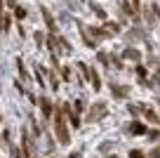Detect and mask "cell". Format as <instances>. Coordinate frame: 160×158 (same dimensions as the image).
<instances>
[{
    "label": "cell",
    "mask_w": 160,
    "mask_h": 158,
    "mask_svg": "<svg viewBox=\"0 0 160 158\" xmlns=\"http://www.w3.org/2000/svg\"><path fill=\"white\" fill-rule=\"evenodd\" d=\"M40 104H42V113L50 118V116H52V102L47 97H40Z\"/></svg>",
    "instance_id": "obj_5"
},
{
    "label": "cell",
    "mask_w": 160,
    "mask_h": 158,
    "mask_svg": "<svg viewBox=\"0 0 160 158\" xmlns=\"http://www.w3.org/2000/svg\"><path fill=\"white\" fill-rule=\"evenodd\" d=\"M125 59H134V61H139V59H141V55L137 52V50H125Z\"/></svg>",
    "instance_id": "obj_10"
},
{
    "label": "cell",
    "mask_w": 160,
    "mask_h": 158,
    "mask_svg": "<svg viewBox=\"0 0 160 158\" xmlns=\"http://www.w3.org/2000/svg\"><path fill=\"white\" fill-rule=\"evenodd\" d=\"M42 17H45V24H47V29H50L52 33H54V31H57V24H54V19H52V14H50L47 10H42Z\"/></svg>",
    "instance_id": "obj_6"
},
{
    "label": "cell",
    "mask_w": 160,
    "mask_h": 158,
    "mask_svg": "<svg viewBox=\"0 0 160 158\" xmlns=\"http://www.w3.org/2000/svg\"><path fill=\"white\" fill-rule=\"evenodd\" d=\"M106 111H108V106H106L104 102H97V104H92L90 109H87V118H90V120H99Z\"/></svg>",
    "instance_id": "obj_2"
},
{
    "label": "cell",
    "mask_w": 160,
    "mask_h": 158,
    "mask_svg": "<svg viewBox=\"0 0 160 158\" xmlns=\"http://www.w3.org/2000/svg\"><path fill=\"white\" fill-rule=\"evenodd\" d=\"M64 111L68 113V118H71V125H73V128H78V125H80V120H78V113H73V111H71V106H68V104L64 106Z\"/></svg>",
    "instance_id": "obj_7"
},
{
    "label": "cell",
    "mask_w": 160,
    "mask_h": 158,
    "mask_svg": "<svg viewBox=\"0 0 160 158\" xmlns=\"http://www.w3.org/2000/svg\"><path fill=\"white\" fill-rule=\"evenodd\" d=\"M7 3H10V7H14V0H7Z\"/></svg>",
    "instance_id": "obj_15"
},
{
    "label": "cell",
    "mask_w": 160,
    "mask_h": 158,
    "mask_svg": "<svg viewBox=\"0 0 160 158\" xmlns=\"http://www.w3.org/2000/svg\"><path fill=\"white\" fill-rule=\"evenodd\" d=\"M130 132L132 134H146V125H141L139 120H134V123L130 125Z\"/></svg>",
    "instance_id": "obj_4"
},
{
    "label": "cell",
    "mask_w": 160,
    "mask_h": 158,
    "mask_svg": "<svg viewBox=\"0 0 160 158\" xmlns=\"http://www.w3.org/2000/svg\"><path fill=\"white\" fill-rule=\"evenodd\" d=\"M144 113H146V118H148L151 123L160 125V118H158V116H155V113H153V111H151V109H146V106H144Z\"/></svg>",
    "instance_id": "obj_9"
},
{
    "label": "cell",
    "mask_w": 160,
    "mask_h": 158,
    "mask_svg": "<svg viewBox=\"0 0 160 158\" xmlns=\"http://www.w3.org/2000/svg\"><path fill=\"white\" fill-rule=\"evenodd\" d=\"M151 156H153V158H160V146L153 149V151H151Z\"/></svg>",
    "instance_id": "obj_14"
},
{
    "label": "cell",
    "mask_w": 160,
    "mask_h": 158,
    "mask_svg": "<svg viewBox=\"0 0 160 158\" xmlns=\"http://www.w3.org/2000/svg\"><path fill=\"white\" fill-rule=\"evenodd\" d=\"M137 73H139V78H144V76H146V69H144V66H139V69H137Z\"/></svg>",
    "instance_id": "obj_13"
},
{
    "label": "cell",
    "mask_w": 160,
    "mask_h": 158,
    "mask_svg": "<svg viewBox=\"0 0 160 158\" xmlns=\"http://www.w3.org/2000/svg\"><path fill=\"white\" fill-rule=\"evenodd\" d=\"M87 80H92V87H94V90H99V87H101L99 76H97V71H94V69H90V78H87Z\"/></svg>",
    "instance_id": "obj_8"
},
{
    "label": "cell",
    "mask_w": 160,
    "mask_h": 158,
    "mask_svg": "<svg viewBox=\"0 0 160 158\" xmlns=\"http://www.w3.org/2000/svg\"><path fill=\"white\" fill-rule=\"evenodd\" d=\"M130 158H144V153H141V151H137V149H134V151L130 153Z\"/></svg>",
    "instance_id": "obj_11"
},
{
    "label": "cell",
    "mask_w": 160,
    "mask_h": 158,
    "mask_svg": "<svg viewBox=\"0 0 160 158\" xmlns=\"http://www.w3.org/2000/svg\"><path fill=\"white\" fill-rule=\"evenodd\" d=\"M17 17H19V19H24V17H26V12L21 10V7H17Z\"/></svg>",
    "instance_id": "obj_12"
},
{
    "label": "cell",
    "mask_w": 160,
    "mask_h": 158,
    "mask_svg": "<svg viewBox=\"0 0 160 158\" xmlns=\"http://www.w3.org/2000/svg\"><path fill=\"white\" fill-rule=\"evenodd\" d=\"M21 137H24V158H33V146H31V137H28V130H21Z\"/></svg>",
    "instance_id": "obj_3"
},
{
    "label": "cell",
    "mask_w": 160,
    "mask_h": 158,
    "mask_svg": "<svg viewBox=\"0 0 160 158\" xmlns=\"http://www.w3.org/2000/svg\"><path fill=\"white\" fill-rule=\"evenodd\" d=\"M54 130H57V137H59L61 144H68V142H71L68 130H66V123H64V116H61V113L54 116Z\"/></svg>",
    "instance_id": "obj_1"
}]
</instances>
